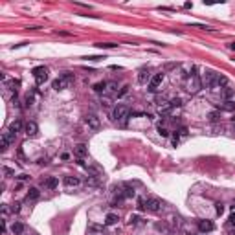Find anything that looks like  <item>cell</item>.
<instances>
[{"mask_svg": "<svg viewBox=\"0 0 235 235\" xmlns=\"http://www.w3.org/2000/svg\"><path fill=\"white\" fill-rule=\"evenodd\" d=\"M72 81H74V74H70V72H64L61 77L55 79V81L52 83V88H53V90H57V92H59V90H64V88H66V86H68Z\"/></svg>", "mask_w": 235, "mask_h": 235, "instance_id": "6da1fadb", "label": "cell"}, {"mask_svg": "<svg viewBox=\"0 0 235 235\" xmlns=\"http://www.w3.org/2000/svg\"><path fill=\"white\" fill-rule=\"evenodd\" d=\"M200 88H202V79L198 77L196 74H191V77L186 79V90L189 94H196Z\"/></svg>", "mask_w": 235, "mask_h": 235, "instance_id": "7a4b0ae2", "label": "cell"}, {"mask_svg": "<svg viewBox=\"0 0 235 235\" xmlns=\"http://www.w3.org/2000/svg\"><path fill=\"white\" fill-rule=\"evenodd\" d=\"M127 118H129V107H125V105H118L112 110V119L116 123H123Z\"/></svg>", "mask_w": 235, "mask_h": 235, "instance_id": "3957f363", "label": "cell"}, {"mask_svg": "<svg viewBox=\"0 0 235 235\" xmlns=\"http://www.w3.org/2000/svg\"><path fill=\"white\" fill-rule=\"evenodd\" d=\"M217 77H219V74L208 70L202 76V86H206V88H217Z\"/></svg>", "mask_w": 235, "mask_h": 235, "instance_id": "277c9868", "label": "cell"}, {"mask_svg": "<svg viewBox=\"0 0 235 235\" xmlns=\"http://www.w3.org/2000/svg\"><path fill=\"white\" fill-rule=\"evenodd\" d=\"M31 74H33V77H35V83H37V85H42V83L48 79V68H46V66H35Z\"/></svg>", "mask_w": 235, "mask_h": 235, "instance_id": "5b68a950", "label": "cell"}, {"mask_svg": "<svg viewBox=\"0 0 235 235\" xmlns=\"http://www.w3.org/2000/svg\"><path fill=\"white\" fill-rule=\"evenodd\" d=\"M162 200L160 198H147L145 200V210L147 211H151V213H158V211H162Z\"/></svg>", "mask_w": 235, "mask_h": 235, "instance_id": "8992f818", "label": "cell"}, {"mask_svg": "<svg viewBox=\"0 0 235 235\" xmlns=\"http://www.w3.org/2000/svg\"><path fill=\"white\" fill-rule=\"evenodd\" d=\"M85 123H86L90 129H94V131H98L99 127H101V121H99V118L96 116V114H92V112L85 116Z\"/></svg>", "mask_w": 235, "mask_h": 235, "instance_id": "52a82bcc", "label": "cell"}, {"mask_svg": "<svg viewBox=\"0 0 235 235\" xmlns=\"http://www.w3.org/2000/svg\"><path fill=\"white\" fill-rule=\"evenodd\" d=\"M162 81H164V74L160 72V74H154L153 77H151V81H149V90L151 92H156L158 86L162 85Z\"/></svg>", "mask_w": 235, "mask_h": 235, "instance_id": "ba28073f", "label": "cell"}, {"mask_svg": "<svg viewBox=\"0 0 235 235\" xmlns=\"http://www.w3.org/2000/svg\"><path fill=\"white\" fill-rule=\"evenodd\" d=\"M24 132H26L30 138L37 136V134H39V125H37L35 121H28V123L24 125Z\"/></svg>", "mask_w": 235, "mask_h": 235, "instance_id": "9c48e42d", "label": "cell"}, {"mask_svg": "<svg viewBox=\"0 0 235 235\" xmlns=\"http://www.w3.org/2000/svg\"><path fill=\"white\" fill-rule=\"evenodd\" d=\"M213 228H215V224L211 220H198V230L202 233H210V232H213Z\"/></svg>", "mask_w": 235, "mask_h": 235, "instance_id": "30bf717a", "label": "cell"}, {"mask_svg": "<svg viewBox=\"0 0 235 235\" xmlns=\"http://www.w3.org/2000/svg\"><path fill=\"white\" fill-rule=\"evenodd\" d=\"M57 184H59V180L55 176H48L46 180H42V187H44V189H55Z\"/></svg>", "mask_w": 235, "mask_h": 235, "instance_id": "8fae6325", "label": "cell"}, {"mask_svg": "<svg viewBox=\"0 0 235 235\" xmlns=\"http://www.w3.org/2000/svg\"><path fill=\"white\" fill-rule=\"evenodd\" d=\"M138 81H140L141 85H145L147 81H151V72H149V68H141V70H140V76H138Z\"/></svg>", "mask_w": 235, "mask_h": 235, "instance_id": "7c38bea8", "label": "cell"}, {"mask_svg": "<svg viewBox=\"0 0 235 235\" xmlns=\"http://www.w3.org/2000/svg\"><path fill=\"white\" fill-rule=\"evenodd\" d=\"M64 186H68V187H77L79 184H81V180H79L77 176H64Z\"/></svg>", "mask_w": 235, "mask_h": 235, "instance_id": "4fadbf2b", "label": "cell"}, {"mask_svg": "<svg viewBox=\"0 0 235 235\" xmlns=\"http://www.w3.org/2000/svg\"><path fill=\"white\" fill-rule=\"evenodd\" d=\"M39 196H40V191L37 187H30V189H28V195H26V200H28V202H33V200H37Z\"/></svg>", "mask_w": 235, "mask_h": 235, "instance_id": "5bb4252c", "label": "cell"}, {"mask_svg": "<svg viewBox=\"0 0 235 235\" xmlns=\"http://www.w3.org/2000/svg\"><path fill=\"white\" fill-rule=\"evenodd\" d=\"M219 110H226V112H235V101H232V99L224 101L222 105H219Z\"/></svg>", "mask_w": 235, "mask_h": 235, "instance_id": "9a60e30c", "label": "cell"}, {"mask_svg": "<svg viewBox=\"0 0 235 235\" xmlns=\"http://www.w3.org/2000/svg\"><path fill=\"white\" fill-rule=\"evenodd\" d=\"M74 153H76L79 158H85L86 154H88V149H86V145H85V143H79V145L74 147Z\"/></svg>", "mask_w": 235, "mask_h": 235, "instance_id": "2e32d148", "label": "cell"}, {"mask_svg": "<svg viewBox=\"0 0 235 235\" xmlns=\"http://www.w3.org/2000/svg\"><path fill=\"white\" fill-rule=\"evenodd\" d=\"M9 145H11V141H9V138H7V132H4V134H2V140H0V151H2V153L7 151Z\"/></svg>", "mask_w": 235, "mask_h": 235, "instance_id": "e0dca14e", "label": "cell"}, {"mask_svg": "<svg viewBox=\"0 0 235 235\" xmlns=\"http://www.w3.org/2000/svg\"><path fill=\"white\" fill-rule=\"evenodd\" d=\"M11 233L13 235H22L24 233V224H22V222H13V226H11Z\"/></svg>", "mask_w": 235, "mask_h": 235, "instance_id": "ac0fdd59", "label": "cell"}, {"mask_svg": "<svg viewBox=\"0 0 235 235\" xmlns=\"http://www.w3.org/2000/svg\"><path fill=\"white\" fill-rule=\"evenodd\" d=\"M22 131V121L20 119H15V121H11V125H9V132H20Z\"/></svg>", "mask_w": 235, "mask_h": 235, "instance_id": "d6986e66", "label": "cell"}, {"mask_svg": "<svg viewBox=\"0 0 235 235\" xmlns=\"http://www.w3.org/2000/svg\"><path fill=\"white\" fill-rule=\"evenodd\" d=\"M220 94H222V98H224L226 101H228V99H230V98H232V96L235 94V88H232V86H224Z\"/></svg>", "mask_w": 235, "mask_h": 235, "instance_id": "ffe728a7", "label": "cell"}, {"mask_svg": "<svg viewBox=\"0 0 235 235\" xmlns=\"http://www.w3.org/2000/svg\"><path fill=\"white\" fill-rule=\"evenodd\" d=\"M116 222H118L116 213H108V215L105 217V224H107V226H112V224H116Z\"/></svg>", "mask_w": 235, "mask_h": 235, "instance_id": "44dd1931", "label": "cell"}, {"mask_svg": "<svg viewBox=\"0 0 235 235\" xmlns=\"http://www.w3.org/2000/svg\"><path fill=\"white\" fill-rule=\"evenodd\" d=\"M96 46L101 48V50H110V48H118L119 44H116V42H98Z\"/></svg>", "mask_w": 235, "mask_h": 235, "instance_id": "7402d4cb", "label": "cell"}, {"mask_svg": "<svg viewBox=\"0 0 235 235\" xmlns=\"http://www.w3.org/2000/svg\"><path fill=\"white\" fill-rule=\"evenodd\" d=\"M217 86H220V88L228 86V77H226V76H219V77H217Z\"/></svg>", "mask_w": 235, "mask_h": 235, "instance_id": "603a6c76", "label": "cell"}, {"mask_svg": "<svg viewBox=\"0 0 235 235\" xmlns=\"http://www.w3.org/2000/svg\"><path fill=\"white\" fill-rule=\"evenodd\" d=\"M208 119H210V121H219V119H220V110H211V112L208 114Z\"/></svg>", "mask_w": 235, "mask_h": 235, "instance_id": "cb8c5ba5", "label": "cell"}, {"mask_svg": "<svg viewBox=\"0 0 235 235\" xmlns=\"http://www.w3.org/2000/svg\"><path fill=\"white\" fill-rule=\"evenodd\" d=\"M94 90H96L98 94L105 92V90H107V83H96V85H94Z\"/></svg>", "mask_w": 235, "mask_h": 235, "instance_id": "d4e9b609", "label": "cell"}, {"mask_svg": "<svg viewBox=\"0 0 235 235\" xmlns=\"http://www.w3.org/2000/svg\"><path fill=\"white\" fill-rule=\"evenodd\" d=\"M140 222H141L140 215H131L129 217V224H140Z\"/></svg>", "mask_w": 235, "mask_h": 235, "instance_id": "484cf974", "label": "cell"}, {"mask_svg": "<svg viewBox=\"0 0 235 235\" xmlns=\"http://www.w3.org/2000/svg\"><path fill=\"white\" fill-rule=\"evenodd\" d=\"M158 132H160V136H164V138H167V136H169V131H167L165 127H162V125L158 127Z\"/></svg>", "mask_w": 235, "mask_h": 235, "instance_id": "4316f807", "label": "cell"}, {"mask_svg": "<svg viewBox=\"0 0 235 235\" xmlns=\"http://www.w3.org/2000/svg\"><path fill=\"white\" fill-rule=\"evenodd\" d=\"M127 90H129V86H123V88H121V90H119V92L116 94V98H121V96H125V94H127Z\"/></svg>", "mask_w": 235, "mask_h": 235, "instance_id": "83f0119b", "label": "cell"}, {"mask_svg": "<svg viewBox=\"0 0 235 235\" xmlns=\"http://www.w3.org/2000/svg\"><path fill=\"white\" fill-rule=\"evenodd\" d=\"M215 206H217V213H219V215H222V211H224V206H222L220 202H219V204H215Z\"/></svg>", "mask_w": 235, "mask_h": 235, "instance_id": "f1b7e54d", "label": "cell"}, {"mask_svg": "<svg viewBox=\"0 0 235 235\" xmlns=\"http://www.w3.org/2000/svg\"><path fill=\"white\" fill-rule=\"evenodd\" d=\"M19 210H20V204H19V202H15V204L11 206V211H13V213H17Z\"/></svg>", "mask_w": 235, "mask_h": 235, "instance_id": "f546056e", "label": "cell"}, {"mask_svg": "<svg viewBox=\"0 0 235 235\" xmlns=\"http://www.w3.org/2000/svg\"><path fill=\"white\" fill-rule=\"evenodd\" d=\"M228 224H230V226H233V224H235V213H232V215H230V219H228Z\"/></svg>", "mask_w": 235, "mask_h": 235, "instance_id": "4dcf8cb0", "label": "cell"}, {"mask_svg": "<svg viewBox=\"0 0 235 235\" xmlns=\"http://www.w3.org/2000/svg\"><path fill=\"white\" fill-rule=\"evenodd\" d=\"M4 173H6L7 176H13V175H15V173H13V169H9V167H4Z\"/></svg>", "mask_w": 235, "mask_h": 235, "instance_id": "1f68e13d", "label": "cell"}, {"mask_svg": "<svg viewBox=\"0 0 235 235\" xmlns=\"http://www.w3.org/2000/svg\"><path fill=\"white\" fill-rule=\"evenodd\" d=\"M7 213H9V211H7V206L4 204V206H2V217L6 219V217H7Z\"/></svg>", "mask_w": 235, "mask_h": 235, "instance_id": "d6a6232c", "label": "cell"}, {"mask_svg": "<svg viewBox=\"0 0 235 235\" xmlns=\"http://www.w3.org/2000/svg\"><path fill=\"white\" fill-rule=\"evenodd\" d=\"M31 103H33V98H31V96L28 94V96H26V107H30Z\"/></svg>", "mask_w": 235, "mask_h": 235, "instance_id": "836d02e7", "label": "cell"}, {"mask_svg": "<svg viewBox=\"0 0 235 235\" xmlns=\"http://www.w3.org/2000/svg\"><path fill=\"white\" fill-rule=\"evenodd\" d=\"M86 61H99V59H103L101 55H92V57H85Z\"/></svg>", "mask_w": 235, "mask_h": 235, "instance_id": "e575fe53", "label": "cell"}, {"mask_svg": "<svg viewBox=\"0 0 235 235\" xmlns=\"http://www.w3.org/2000/svg\"><path fill=\"white\" fill-rule=\"evenodd\" d=\"M59 35H62V37H70V35H72V33H68V31H57Z\"/></svg>", "mask_w": 235, "mask_h": 235, "instance_id": "d590c367", "label": "cell"}, {"mask_svg": "<svg viewBox=\"0 0 235 235\" xmlns=\"http://www.w3.org/2000/svg\"><path fill=\"white\" fill-rule=\"evenodd\" d=\"M61 158H62V160H68V158H70V154H68V153H62V154H61Z\"/></svg>", "mask_w": 235, "mask_h": 235, "instance_id": "8d00e7d4", "label": "cell"}, {"mask_svg": "<svg viewBox=\"0 0 235 235\" xmlns=\"http://www.w3.org/2000/svg\"><path fill=\"white\" fill-rule=\"evenodd\" d=\"M180 134H182V136H184V134H187V129H186V127H182V129H180Z\"/></svg>", "mask_w": 235, "mask_h": 235, "instance_id": "74e56055", "label": "cell"}, {"mask_svg": "<svg viewBox=\"0 0 235 235\" xmlns=\"http://www.w3.org/2000/svg\"><path fill=\"white\" fill-rule=\"evenodd\" d=\"M230 48H232V50L235 52V42H232V44H230Z\"/></svg>", "mask_w": 235, "mask_h": 235, "instance_id": "f35d334b", "label": "cell"}]
</instances>
